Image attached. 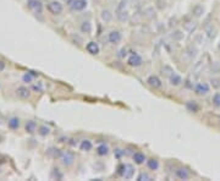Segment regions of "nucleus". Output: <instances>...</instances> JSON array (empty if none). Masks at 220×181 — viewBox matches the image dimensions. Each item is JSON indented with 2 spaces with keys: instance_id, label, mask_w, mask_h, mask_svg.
I'll list each match as a JSON object with an SVG mask.
<instances>
[{
  "instance_id": "e433bc0d",
  "label": "nucleus",
  "mask_w": 220,
  "mask_h": 181,
  "mask_svg": "<svg viewBox=\"0 0 220 181\" xmlns=\"http://www.w3.org/2000/svg\"><path fill=\"white\" fill-rule=\"evenodd\" d=\"M213 104L216 108H220V93H215L213 97Z\"/></svg>"
},
{
  "instance_id": "412c9836",
  "label": "nucleus",
  "mask_w": 220,
  "mask_h": 181,
  "mask_svg": "<svg viewBox=\"0 0 220 181\" xmlns=\"http://www.w3.org/2000/svg\"><path fill=\"white\" fill-rule=\"evenodd\" d=\"M100 17L104 22H110L113 20V14L112 11H109V10H103L101 14H100Z\"/></svg>"
},
{
  "instance_id": "f704fd0d",
  "label": "nucleus",
  "mask_w": 220,
  "mask_h": 181,
  "mask_svg": "<svg viewBox=\"0 0 220 181\" xmlns=\"http://www.w3.org/2000/svg\"><path fill=\"white\" fill-rule=\"evenodd\" d=\"M172 38H174V41L180 42V41L183 39V33H182L181 31H175V32L172 33Z\"/></svg>"
},
{
  "instance_id": "a878e982",
  "label": "nucleus",
  "mask_w": 220,
  "mask_h": 181,
  "mask_svg": "<svg viewBox=\"0 0 220 181\" xmlns=\"http://www.w3.org/2000/svg\"><path fill=\"white\" fill-rule=\"evenodd\" d=\"M80 148H81V151H83V152H88V151L92 149V142H90L89 140H83V141L81 142V144H80Z\"/></svg>"
},
{
  "instance_id": "c9c22d12",
  "label": "nucleus",
  "mask_w": 220,
  "mask_h": 181,
  "mask_svg": "<svg viewBox=\"0 0 220 181\" xmlns=\"http://www.w3.org/2000/svg\"><path fill=\"white\" fill-rule=\"evenodd\" d=\"M202 69H203V64H202V61H198L196 65H194V67H193V73H196L197 76L199 75V72L202 71Z\"/></svg>"
},
{
  "instance_id": "c03bdc74",
  "label": "nucleus",
  "mask_w": 220,
  "mask_h": 181,
  "mask_svg": "<svg viewBox=\"0 0 220 181\" xmlns=\"http://www.w3.org/2000/svg\"><path fill=\"white\" fill-rule=\"evenodd\" d=\"M5 67H6V64H5L3 60H0V72L4 71V70H5Z\"/></svg>"
},
{
  "instance_id": "4468645a",
  "label": "nucleus",
  "mask_w": 220,
  "mask_h": 181,
  "mask_svg": "<svg viewBox=\"0 0 220 181\" xmlns=\"http://www.w3.org/2000/svg\"><path fill=\"white\" fill-rule=\"evenodd\" d=\"M61 153H62V152H61L59 148H56V147H50V148L47 149V155L50 157V158H53V159L60 158V157H61Z\"/></svg>"
},
{
  "instance_id": "9d476101",
  "label": "nucleus",
  "mask_w": 220,
  "mask_h": 181,
  "mask_svg": "<svg viewBox=\"0 0 220 181\" xmlns=\"http://www.w3.org/2000/svg\"><path fill=\"white\" fill-rule=\"evenodd\" d=\"M108 41L112 44H118L121 41V33L119 31H112L108 34Z\"/></svg>"
},
{
  "instance_id": "ddd939ff",
  "label": "nucleus",
  "mask_w": 220,
  "mask_h": 181,
  "mask_svg": "<svg viewBox=\"0 0 220 181\" xmlns=\"http://www.w3.org/2000/svg\"><path fill=\"white\" fill-rule=\"evenodd\" d=\"M8 126H9V129H11V130H19V127H20V119L17 118V116H11V118H9L8 119Z\"/></svg>"
},
{
  "instance_id": "cd10ccee",
  "label": "nucleus",
  "mask_w": 220,
  "mask_h": 181,
  "mask_svg": "<svg viewBox=\"0 0 220 181\" xmlns=\"http://www.w3.org/2000/svg\"><path fill=\"white\" fill-rule=\"evenodd\" d=\"M97 153H98V155H101V157L106 155V154L109 153V148H108V146H106V144H100V146H98V148H97Z\"/></svg>"
},
{
  "instance_id": "2f4dec72",
  "label": "nucleus",
  "mask_w": 220,
  "mask_h": 181,
  "mask_svg": "<svg viewBox=\"0 0 220 181\" xmlns=\"http://www.w3.org/2000/svg\"><path fill=\"white\" fill-rule=\"evenodd\" d=\"M137 180H138V181H151V180H153V177H152L149 174H147V172H141V174L138 175Z\"/></svg>"
},
{
  "instance_id": "6e6552de",
  "label": "nucleus",
  "mask_w": 220,
  "mask_h": 181,
  "mask_svg": "<svg viewBox=\"0 0 220 181\" xmlns=\"http://www.w3.org/2000/svg\"><path fill=\"white\" fill-rule=\"evenodd\" d=\"M194 92L199 96H203V94H207L209 92V84L205 83V82H200V83H197L196 87H194Z\"/></svg>"
},
{
  "instance_id": "aec40b11",
  "label": "nucleus",
  "mask_w": 220,
  "mask_h": 181,
  "mask_svg": "<svg viewBox=\"0 0 220 181\" xmlns=\"http://www.w3.org/2000/svg\"><path fill=\"white\" fill-rule=\"evenodd\" d=\"M204 32L207 33L208 38H213V37L215 36V28H214V27H213V25H211V23H209V22L204 26Z\"/></svg>"
},
{
  "instance_id": "58836bf2",
  "label": "nucleus",
  "mask_w": 220,
  "mask_h": 181,
  "mask_svg": "<svg viewBox=\"0 0 220 181\" xmlns=\"http://www.w3.org/2000/svg\"><path fill=\"white\" fill-rule=\"evenodd\" d=\"M32 89H33V90H37V92H43V86H42V83L39 82V83L34 84V86L32 87Z\"/></svg>"
},
{
  "instance_id": "4c0bfd02",
  "label": "nucleus",
  "mask_w": 220,
  "mask_h": 181,
  "mask_svg": "<svg viewBox=\"0 0 220 181\" xmlns=\"http://www.w3.org/2000/svg\"><path fill=\"white\" fill-rule=\"evenodd\" d=\"M211 72H214V73H219V72H220V61H215V62H213V66H211Z\"/></svg>"
},
{
  "instance_id": "a211bd4d",
  "label": "nucleus",
  "mask_w": 220,
  "mask_h": 181,
  "mask_svg": "<svg viewBox=\"0 0 220 181\" xmlns=\"http://www.w3.org/2000/svg\"><path fill=\"white\" fill-rule=\"evenodd\" d=\"M186 109H187L188 112H191V113H197L198 109H199V107H198V104H197L194 101H188V102L186 103Z\"/></svg>"
},
{
  "instance_id": "473e14b6",
  "label": "nucleus",
  "mask_w": 220,
  "mask_h": 181,
  "mask_svg": "<svg viewBox=\"0 0 220 181\" xmlns=\"http://www.w3.org/2000/svg\"><path fill=\"white\" fill-rule=\"evenodd\" d=\"M163 75L164 76H166V77H170V75L174 72V70H172V67L171 66H169V65H165L164 67H163Z\"/></svg>"
},
{
  "instance_id": "f257e3e1",
  "label": "nucleus",
  "mask_w": 220,
  "mask_h": 181,
  "mask_svg": "<svg viewBox=\"0 0 220 181\" xmlns=\"http://www.w3.org/2000/svg\"><path fill=\"white\" fill-rule=\"evenodd\" d=\"M47 9L51 15H60L64 10L62 4L60 2H58V0H51V2L47 5Z\"/></svg>"
},
{
  "instance_id": "79ce46f5",
  "label": "nucleus",
  "mask_w": 220,
  "mask_h": 181,
  "mask_svg": "<svg viewBox=\"0 0 220 181\" xmlns=\"http://www.w3.org/2000/svg\"><path fill=\"white\" fill-rule=\"evenodd\" d=\"M114 154H115L118 158H120L122 154H125V152H124V151H121V149H116V151H114Z\"/></svg>"
},
{
  "instance_id": "0eeeda50",
  "label": "nucleus",
  "mask_w": 220,
  "mask_h": 181,
  "mask_svg": "<svg viewBox=\"0 0 220 181\" xmlns=\"http://www.w3.org/2000/svg\"><path fill=\"white\" fill-rule=\"evenodd\" d=\"M147 83H148L151 87H153L154 89H158V88H160V87L163 86L161 80H160L158 76H155V75L149 76V77L147 78Z\"/></svg>"
},
{
  "instance_id": "20e7f679",
  "label": "nucleus",
  "mask_w": 220,
  "mask_h": 181,
  "mask_svg": "<svg viewBox=\"0 0 220 181\" xmlns=\"http://www.w3.org/2000/svg\"><path fill=\"white\" fill-rule=\"evenodd\" d=\"M69 5L73 11H82L87 8V0H70Z\"/></svg>"
},
{
  "instance_id": "5701e85b",
  "label": "nucleus",
  "mask_w": 220,
  "mask_h": 181,
  "mask_svg": "<svg viewBox=\"0 0 220 181\" xmlns=\"http://www.w3.org/2000/svg\"><path fill=\"white\" fill-rule=\"evenodd\" d=\"M116 17H118V20H119L120 22H126L130 16H129L127 10H124V11H118V12H116Z\"/></svg>"
},
{
  "instance_id": "ea45409f",
  "label": "nucleus",
  "mask_w": 220,
  "mask_h": 181,
  "mask_svg": "<svg viewBox=\"0 0 220 181\" xmlns=\"http://www.w3.org/2000/svg\"><path fill=\"white\" fill-rule=\"evenodd\" d=\"M210 82H211V86H213V87H215V88H218V87H220V81H219V80H216V78H214V80H211Z\"/></svg>"
},
{
  "instance_id": "f8f14e48",
  "label": "nucleus",
  "mask_w": 220,
  "mask_h": 181,
  "mask_svg": "<svg viewBox=\"0 0 220 181\" xmlns=\"http://www.w3.org/2000/svg\"><path fill=\"white\" fill-rule=\"evenodd\" d=\"M175 175H176V177L180 179V180H188V179H190V172H188V170L185 169V168H179V169H176Z\"/></svg>"
},
{
  "instance_id": "b1692460",
  "label": "nucleus",
  "mask_w": 220,
  "mask_h": 181,
  "mask_svg": "<svg viewBox=\"0 0 220 181\" xmlns=\"http://www.w3.org/2000/svg\"><path fill=\"white\" fill-rule=\"evenodd\" d=\"M197 53H198V50H197V48L193 47V45H191V47H188V48L186 49V55H187L191 60L197 56Z\"/></svg>"
},
{
  "instance_id": "a18cd8bd",
  "label": "nucleus",
  "mask_w": 220,
  "mask_h": 181,
  "mask_svg": "<svg viewBox=\"0 0 220 181\" xmlns=\"http://www.w3.org/2000/svg\"><path fill=\"white\" fill-rule=\"evenodd\" d=\"M3 122H4V116H3V114H2V113H0V125H2Z\"/></svg>"
},
{
  "instance_id": "f3484780",
  "label": "nucleus",
  "mask_w": 220,
  "mask_h": 181,
  "mask_svg": "<svg viewBox=\"0 0 220 181\" xmlns=\"http://www.w3.org/2000/svg\"><path fill=\"white\" fill-rule=\"evenodd\" d=\"M62 177H64V174L60 171V169L53 168V170L50 172V179H53V180H62Z\"/></svg>"
},
{
  "instance_id": "393cba45",
  "label": "nucleus",
  "mask_w": 220,
  "mask_h": 181,
  "mask_svg": "<svg viewBox=\"0 0 220 181\" xmlns=\"http://www.w3.org/2000/svg\"><path fill=\"white\" fill-rule=\"evenodd\" d=\"M34 76H38V73H32V72H26L22 75V81L25 83H32Z\"/></svg>"
},
{
  "instance_id": "4be33fe9",
  "label": "nucleus",
  "mask_w": 220,
  "mask_h": 181,
  "mask_svg": "<svg viewBox=\"0 0 220 181\" xmlns=\"http://www.w3.org/2000/svg\"><path fill=\"white\" fill-rule=\"evenodd\" d=\"M133 160L136 164H143L146 160V155L141 152H136V153H133Z\"/></svg>"
},
{
  "instance_id": "c756f323",
  "label": "nucleus",
  "mask_w": 220,
  "mask_h": 181,
  "mask_svg": "<svg viewBox=\"0 0 220 181\" xmlns=\"http://www.w3.org/2000/svg\"><path fill=\"white\" fill-rule=\"evenodd\" d=\"M203 12H204V8H203L202 5H196V6L193 8V15H194L196 17H200V16L203 15Z\"/></svg>"
},
{
  "instance_id": "1a4fd4ad",
  "label": "nucleus",
  "mask_w": 220,
  "mask_h": 181,
  "mask_svg": "<svg viewBox=\"0 0 220 181\" xmlns=\"http://www.w3.org/2000/svg\"><path fill=\"white\" fill-rule=\"evenodd\" d=\"M16 96H17L20 99H28V98L31 97V90H30L27 87L21 86V87H19V88L16 89Z\"/></svg>"
},
{
  "instance_id": "9b49d317",
  "label": "nucleus",
  "mask_w": 220,
  "mask_h": 181,
  "mask_svg": "<svg viewBox=\"0 0 220 181\" xmlns=\"http://www.w3.org/2000/svg\"><path fill=\"white\" fill-rule=\"evenodd\" d=\"M86 49H87V51H88L89 54H92V55H98L99 51H100V48H99V45H98L97 42H89V43H87Z\"/></svg>"
},
{
  "instance_id": "bb28decb",
  "label": "nucleus",
  "mask_w": 220,
  "mask_h": 181,
  "mask_svg": "<svg viewBox=\"0 0 220 181\" xmlns=\"http://www.w3.org/2000/svg\"><path fill=\"white\" fill-rule=\"evenodd\" d=\"M147 166H148L151 170H157V169L159 168V161H158L157 159H154V158L148 159V160H147Z\"/></svg>"
},
{
  "instance_id": "2eb2a0df",
  "label": "nucleus",
  "mask_w": 220,
  "mask_h": 181,
  "mask_svg": "<svg viewBox=\"0 0 220 181\" xmlns=\"http://www.w3.org/2000/svg\"><path fill=\"white\" fill-rule=\"evenodd\" d=\"M169 81H170V83H171L172 86H180V84L182 83V77H181L179 73H176V72L174 71V72L170 75Z\"/></svg>"
},
{
  "instance_id": "c85d7f7f",
  "label": "nucleus",
  "mask_w": 220,
  "mask_h": 181,
  "mask_svg": "<svg viewBox=\"0 0 220 181\" xmlns=\"http://www.w3.org/2000/svg\"><path fill=\"white\" fill-rule=\"evenodd\" d=\"M38 133H39L41 136H48V135L50 133V129H49L47 125H41V126L38 127Z\"/></svg>"
},
{
  "instance_id": "de8ad7c7",
  "label": "nucleus",
  "mask_w": 220,
  "mask_h": 181,
  "mask_svg": "<svg viewBox=\"0 0 220 181\" xmlns=\"http://www.w3.org/2000/svg\"><path fill=\"white\" fill-rule=\"evenodd\" d=\"M218 49H219V51H220V43H219V45H218Z\"/></svg>"
},
{
  "instance_id": "6ab92c4d",
  "label": "nucleus",
  "mask_w": 220,
  "mask_h": 181,
  "mask_svg": "<svg viewBox=\"0 0 220 181\" xmlns=\"http://www.w3.org/2000/svg\"><path fill=\"white\" fill-rule=\"evenodd\" d=\"M81 32L89 34V33L92 32V23H90L89 21H83V22L81 23Z\"/></svg>"
},
{
  "instance_id": "423d86ee",
  "label": "nucleus",
  "mask_w": 220,
  "mask_h": 181,
  "mask_svg": "<svg viewBox=\"0 0 220 181\" xmlns=\"http://www.w3.org/2000/svg\"><path fill=\"white\" fill-rule=\"evenodd\" d=\"M133 174H135V168L133 165L131 164H124V170H122V174L121 176L126 180H130L133 177Z\"/></svg>"
},
{
  "instance_id": "7c9ffc66",
  "label": "nucleus",
  "mask_w": 220,
  "mask_h": 181,
  "mask_svg": "<svg viewBox=\"0 0 220 181\" xmlns=\"http://www.w3.org/2000/svg\"><path fill=\"white\" fill-rule=\"evenodd\" d=\"M196 27H197V25H196L194 22H187V23H185V26H183V28H185L188 33H192V32L196 30Z\"/></svg>"
},
{
  "instance_id": "72a5a7b5",
  "label": "nucleus",
  "mask_w": 220,
  "mask_h": 181,
  "mask_svg": "<svg viewBox=\"0 0 220 181\" xmlns=\"http://www.w3.org/2000/svg\"><path fill=\"white\" fill-rule=\"evenodd\" d=\"M126 6H127V0H121V2L118 4V6H116V12L126 10Z\"/></svg>"
},
{
  "instance_id": "49530a36",
  "label": "nucleus",
  "mask_w": 220,
  "mask_h": 181,
  "mask_svg": "<svg viewBox=\"0 0 220 181\" xmlns=\"http://www.w3.org/2000/svg\"><path fill=\"white\" fill-rule=\"evenodd\" d=\"M3 141H4V136H3L2 133H0V143H2Z\"/></svg>"
},
{
  "instance_id": "39448f33",
  "label": "nucleus",
  "mask_w": 220,
  "mask_h": 181,
  "mask_svg": "<svg viewBox=\"0 0 220 181\" xmlns=\"http://www.w3.org/2000/svg\"><path fill=\"white\" fill-rule=\"evenodd\" d=\"M142 62H143V60H142L141 55L137 54V53H133V54L127 59V64H129L130 66H132V67H138V66L142 65Z\"/></svg>"
},
{
  "instance_id": "37998d69",
  "label": "nucleus",
  "mask_w": 220,
  "mask_h": 181,
  "mask_svg": "<svg viewBox=\"0 0 220 181\" xmlns=\"http://www.w3.org/2000/svg\"><path fill=\"white\" fill-rule=\"evenodd\" d=\"M126 54H127V53H126V49L124 48V49H121V50H120V53H119V58H125V56H126Z\"/></svg>"
},
{
  "instance_id": "dca6fc26",
  "label": "nucleus",
  "mask_w": 220,
  "mask_h": 181,
  "mask_svg": "<svg viewBox=\"0 0 220 181\" xmlns=\"http://www.w3.org/2000/svg\"><path fill=\"white\" fill-rule=\"evenodd\" d=\"M25 130H26V132H27V133H30V135L34 133V132H36V130H37V124H36V121H33V120H28V121L26 122V125H25Z\"/></svg>"
},
{
  "instance_id": "a19ab883",
  "label": "nucleus",
  "mask_w": 220,
  "mask_h": 181,
  "mask_svg": "<svg viewBox=\"0 0 220 181\" xmlns=\"http://www.w3.org/2000/svg\"><path fill=\"white\" fill-rule=\"evenodd\" d=\"M194 39H196V42H197L198 44H203V36H202V34H197Z\"/></svg>"
},
{
  "instance_id": "7ed1b4c3",
  "label": "nucleus",
  "mask_w": 220,
  "mask_h": 181,
  "mask_svg": "<svg viewBox=\"0 0 220 181\" xmlns=\"http://www.w3.org/2000/svg\"><path fill=\"white\" fill-rule=\"evenodd\" d=\"M60 160H61V163H62L65 166H71V165L73 164V161H75V155H73L72 152L66 151V152H62V153H61Z\"/></svg>"
},
{
  "instance_id": "f03ea898",
  "label": "nucleus",
  "mask_w": 220,
  "mask_h": 181,
  "mask_svg": "<svg viewBox=\"0 0 220 181\" xmlns=\"http://www.w3.org/2000/svg\"><path fill=\"white\" fill-rule=\"evenodd\" d=\"M27 4V8L34 12V15L37 14H42V10H43V4L41 0H27L26 2Z\"/></svg>"
}]
</instances>
